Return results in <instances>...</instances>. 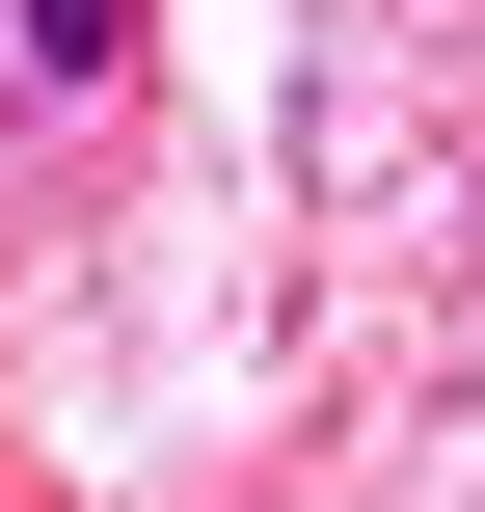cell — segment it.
I'll return each instance as SVG.
<instances>
[{
	"label": "cell",
	"mask_w": 485,
	"mask_h": 512,
	"mask_svg": "<svg viewBox=\"0 0 485 512\" xmlns=\"http://www.w3.org/2000/svg\"><path fill=\"white\" fill-rule=\"evenodd\" d=\"M27 81L81 108V81H135V0H27Z\"/></svg>",
	"instance_id": "cell-1"
}]
</instances>
